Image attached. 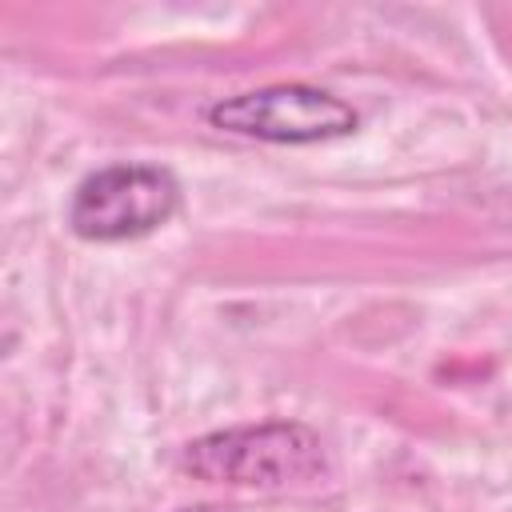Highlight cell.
I'll list each match as a JSON object with an SVG mask.
<instances>
[{
    "label": "cell",
    "instance_id": "obj_1",
    "mask_svg": "<svg viewBox=\"0 0 512 512\" xmlns=\"http://www.w3.org/2000/svg\"><path fill=\"white\" fill-rule=\"evenodd\" d=\"M180 464L184 472L208 484L264 488V492L316 484L328 472L324 444L304 424H256V428L212 432L192 440Z\"/></svg>",
    "mask_w": 512,
    "mask_h": 512
},
{
    "label": "cell",
    "instance_id": "obj_2",
    "mask_svg": "<svg viewBox=\"0 0 512 512\" xmlns=\"http://www.w3.org/2000/svg\"><path fill=\"white\" fill-rule=\"evenodd\" d=\"M180 204V188L172 172L156 164H112L92 172L68 208V224L76 236L108 244L132 240L160 228Z\"/></svg>",
    "mask_w": 512,
    "mask_h": 512
},
{
    "label": "cell",
    "instance_id": "obj_3",
    "mask_svg": "<svg viewBox=\"0 0 512 512\" xmlns=\"http://www.w3.org/2000/svg\"><path fill=\"white\" fill-rule=\"evenodd\" d=\"M208 124L232 136H252L272 144H316V140L348 136L356 128V108L324 88L272 84L212 104Z\"/></svg>",
    "mask_w": 512,
    "mask_h": 512
},
{
    "label": "cell",
    "instance_id": "obj_4",
    "mask_svg": "<svg viewBox=\"0 0 512 512\" xmlns=\"http://www.w3.org/2000/svg\"><path fill=\"white\" fill-rule=\"evenodd\" d=\"M188 512H204V508H188Z\"/></svg>",
    "mask_w": 512,
    "mask_h": 512
}]
</instances>
